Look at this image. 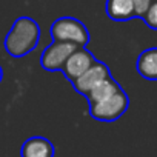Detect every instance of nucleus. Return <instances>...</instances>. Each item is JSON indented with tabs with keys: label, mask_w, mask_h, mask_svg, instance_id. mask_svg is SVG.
Returning <instances> with one entry per match:
<instances>
[{
	"label": "nucleus",
	"mask_w": 157,
	"mask_h": 157,
	"mask_svg": "<svg viewBox=\"0 0 157 157\" xmlns=\"http://www.w3.org/2000/svg\"><path fill=\"white\" fill-rule=\"evenodd\" d=\"M40 40V26L31 17H19L5 37V49L13 57L33 52Z\"/></svg>",
	"instance_id": "nucleus-1"
},
{
	"label": "nucleus",
	"mask_w": 157,
	"mask_h": 157,
	"mask_svg": "<svg viewBox=\"0 0 157 157\" xmlns=\"http://www.w3.org/2000/svg\"><path fill=\"white\" fill-rule=\"evenodd\" d=\"M51 37L54 42L71 43L77 48H86L90 43V31L74 17H60L51 25Z\"/></svg>",
	"instance_id": "nucleus-2"
},
{
	"label": "nucleus",
	"mask_w": 157,
	"mask_h": 157,
	"mask_svg": "<svg viewBox=\"0 0 157 157\" xmlns=\"http://www.w3.org/2000/svg\"><path fill=\"white\" fill-rule=\"evenodd\" d=\"M128 106H129V97L123 90H120L114 96L90 105V114L93 119L99 122H114L126 113Z\"/></svg>",
	"instance_id": "nucleus-3"
},
{
	"label": "nucleus",
	"mask_w": 157,
	"mask_h": 157,
	"mask_svg": "<svg viewBox=\"0 0 157 157\" xmlns=\"http://www.w3.org/2000/svg\"><path fill=\"white\" fill-rule=\"evenodd\" d=\"M77 49V46L65 42H52L49 46H46L40 57V65L45 71H62L65 62L68 57Z\"/></svg>",
	"instance_id": "nucleus-4"
},
{
	"label": "nucleus",
	"mask_w": 157,
	"mask_h": 157,
	"mask_svg": "<svg viewBox=\"0 0 157 157\" xmlns=\"http://www.w3.org/2000/svg\"><path fill=\"white\" fill-rule=\"evenodd\" d=\"M96 63V57L86 48H77L65 62L62 72L68 80L72 83L75 78H78L83 72H86Z\"/></svg>",
	"instance_id": "nucleus-5"
},
{
	"label": "nucleus",
	"mask_w": 157,
	"mask_h": 157,
	"mask_svg": "<svg viewBox=\"0 0 157 157\" xmlns=\"http://www.w3.org/2000/svg\"><path fill=\"white\" fill-rule=\"evenodd\" d=\"M111 72H109V68L103 63V62H99L96 60V63L86 71L83 72L78 78L72 82V86L77 93H80L83 96H86L97 83H100L102 80H105L106 77H109Z\"/></svg>",
	"instance_id": "nucleus-6"
},
{
	"label": "nucleus",
	"mask_w": 157,
	"mask_h": 157,
	"mask_svg": "<svg viewBox=\"0 0 157 157\" xmlns=\"http://www.w3.org/2000/svg\"><path fill=\"white\" fill-rule=\"evenodd\" d=\"M54 145L40 136L29 137L20 148V157H54Z\"/></svg>",
	"instance_id": "nucleus-7"
},
{
	"label": "nucleus",
	"mask_w": 157,
	"mask_h": 157,
	"mask_svg": "<svg viewBox=\"0 0 157 157\" xmlns=\"http://www.w3.org/2000/svg\"><path fill=\"white\" fill-rule=\"evenodd\" d=\"M137 72L146 78V80H157V48L145 49L139 54L137 62Z\"/></svg>",
	"instance_id": "nucleus-8"
},
{
	"label": "nucleus",
	"mask_w": 157,
	"mask_h": 157,
	"mask_svg": "<svg viewBox=\"0 0 157 157\" xmlns=\"http://www.w3.org/2000/svg\"><path fill=\"white\" fill-rule=\"evenodd\" d=\"M106 16L116 22H126L136 17L132 0H106Z\"/></svg>",
	"instance_id": "nucleus-9"
},
{
	"label": "nucleus",
	"mask_w": 157,
	"mask_h": 157,
	"mask_svg": "<svg viewBox=\"0 0 157 157\" xmlns=\"http://www.w3.org/2000/svg\"><path fill=\"white\" fill-rule=\"evenodd\" d=\"M120 90H122V86L109 75V77L105 78V80H102L100 83H97L85 97L88 99V103L93 105V103L102 102V100H105V99L114 96V94H116L117 91H120Z\"/></svg>",
	"instance_id": "nucleus-10"
},
{
	"label": "nucleus",
	"mask_w": 157,
	"mask_h": 157,
	"mask_svg": "<svg viewBox=\"0 0 157 157\" xmlns=\"http://www.w3.org/2000/svg\"><path fill=\"white\" fill-rule=\"evenodd\" d=\"M142 19L151 29H157V0L152 2V5L148 8V11L143 14Z\"/></svg>",
	"instance_id": "nucleus-11"
},
{
	"label": "nucleus",
	"mask_w": 157,
	"mask_h": 157,
	"mask_svg": "<svg viewBox=\"0 0 157 157\" xmlns=\"http://www.w3.org/2000/svg\"><path fill=\"white\" fill-rule=\"evenodd\" d=\"M154 0H132L134 3V11H136V17H143V14L148 11V8L152 5Z\"/></svg>",
	"instance_id": "nucleus-12"
},
{
	"label": "nucleus",
	"mask_w": 157,
	"mask_h": 157,
	"mask_svg": "<svg viewBox=\"0 0 157 157\" xmlns=\"http://www.w3.org/2000/svg\"><path fill=\"white\" fill-rule=\"evenodd\" d=\"M2 78H3V69H2V66H0V82H2Z\"/></svg>",
	"instance_id": "nucleus-13"
}]
</instances>
